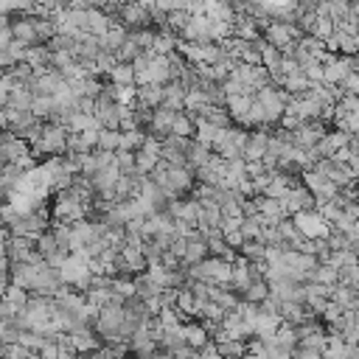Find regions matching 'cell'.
I'll return each mask as SVG.
<instances>
[{
    "instance_id": "1",
    "label": "cell",
    "mask_w": 359,
    "mask_h": 359,
    "mask_svg": "<svg viewBox=\"0 0 359 359\" xmlns=\"http://www.w3.org/2000/svg\"><path fill=\"white\" fill-rule=\"evenodd\" d=\"M188 273V281H205V284H213V287H231L233 281V264L224 261V258H205L202 264H194L186 269Z\"/></svg>"
},
{
    "instance_id": "2",
    "label": "cell",
    "mask_w": 359,
    "mask_h": 359,
    "mask_svg": "<svg viewBox=\"0 0 359 359\" xmlns=\"http://www.w3.org/2000/svg\"><path fill=\"white\" fill-rule=\"evenodd\" d=\"M68 135H70V132H68V126L48 121V124H45V132H42L39 144H37V146H31L34 157H37V160H39V157H45V155L65 157V155H68Z\"/></svg>"
},
{
    "instance_id": "3",
    "label": "cell",
    "mask_w": 359,
    "mask_h": 359,
    "mask_svg": "<svg viewBox=\"0 0 359 359\" xmlns=\"http://www.w3.org/2000/svg\"><path fill=\"white\" fill-rule=\"evenodd\" d=\"M295 224H298V231L306 236V239H329L331 236V224L323 219V213L318 208H311V211H300L292 216Z\"/></svg>"
},
{
    "instance_id": "4",
    "label": "cell",
    "mask_w": 359,
    "mask_h": 359,
    "mask_svg": "<svg viewBox=\"0 0 359 359\" xmlns=\"http://www.w3.org/2000/svg\"><path fill=\"white\" fill-rule=\"evenodd\" d=\"M118 23L126 26L129 31H141V28H155V17L149 9H144L138 0H126L118 12Z\"/></svg>"
},
{
    "instance_id": "5",
    "label": "cell",
    "mask_w": 359,
    "mask_h": 359,
    "mask_svg": "<svg viewBox=\"0 0 359 359\" xmlns=\"http://www.w3.org/2000/svg\"><path fill=\"white\" fill-rule=\"evenodd\" d=\"M303 37V31L295 26V23H284V20H273L269 23V28L264 31V39L269 45H275L278 51H287L292 42H298Z\"/></svg>"
},
{
    "instance_id": "6",
    "label": "cell",
    "mask_w": 359,
    "mask_h": 359,
    "mask_svg": "<svg viewBox=\"0 0 359 359\" xmlns=\"http://www.w3.org/2000/svg\"><path fill=\"white\" fill-rule=\"evenodd\" d=\"M326 132H329V124L326 121H306L300 124L295 132H292V144L298 149H314L323 138H326Z\"/></svg>"
},
{
    "instance_id": "7",
    "label": "cell",
    "mask_w": 359,
    "mask_h": 359,
    "mask_svg": "<svg viewBox=\"0 0 359 359\" xmlns=\"http://www.w3.org/2000/svg\"><path fill=\"white\" fill-rule=\"evenodd\" d=\"M180 39H183V42H216V39H213V20H211L208 14L191 17L188 28L180 34Z\"/></svg>"
},
{
    "instance_id": "8",
    "label": "cell",
    "mask_w": 359,
    "mask_h": 359,
    "mask_svg": "<svg viewBox=\"0 0 359 359\" xmlns=\"http://www.w3.org/2000/svg\"><path fill=\"white\" fill-rule=\"evenodd\" d=\"M281 205L287 208L289 216H295V213H300V211H311V208H314V194H311L306 186H292L289 194L281 200Z\"/></svg>"
},
{
    "instance_id": "9",
    "label": "cell",
    "mask_w": 359,
    "mask_h": 359,
    "mask_svg": "<svg viewBox=\"0 0 359 359\" xmlns=\"http://www.w3.org/2000/svg\"><path fill=\"white\" fill-rule=\"evenodd\" d=\"M269 141H273V135L266 129H250V144L244 146V160L247 163H258L266 157V149H269Z\"/></svg>"
},
{
    "instance_id": "10",
    "label": "cell",
    "mask_w": 359,
    "mask_h": 359,
    "mask_svg": "<svg viewBox=\"0 0 359 359\" xmlns=\"http://www.w3.org/2000/svg\"><path fill=\"white\" fill-rule=\"evenodd\" d=\"M70 337H73V345H76L79 353H93V351H101V348H104V345H101V337L96 334V329H90V326H81V329L70 331Z\"/></svg>"
},
{
    "instance_id": "11",
    "label": "cell",
    "mask_w": 359,
    "mask_h": 359,
    "mask_svg": "<svg viewBox=\"0 0 359 359\" xmlns=\"http://www.w3.org/2000/svg\"><path fill=\"white\" fill-rule=\"evenodd\" d=\"M174 118H177L174 110L157 107V110H155V118H152V126H149V135H155V138L166 141L168 135H171V129H174Z\"/></svg>"
},
{
    "instance_id": "12",
    "label": "cell",
    "mask_w": 359,
    "mask_h": 359,
    "mask_svg": "<svg viewBox=\"0 0 359 359\" xmlns=\"http://www.w3.org/2000/svg\"><path fill=\"white\" fill-rule=\"evenodd\" d=\"M186 96H188L186 84L180 81V79H174V81H168V84H166V99H163V107H168V110H174V113H186Z\"/></svg>"
},
{
    "instance_id": "13",
    "label": "cell",
    "mask_w": 359,
    "mask_h": 359,
    "mask_svg": "<svg viewBox=\"0 0 359 359\" xmlns=\"http://www.w3.org/2000/svg\"><path fill=\"white\" fill-rule=\"evenodd\" d=\"M281 326H284L281 314L261 311V314H258V323H255V337H258V340H275V334H278Z\"/></svg>"
},
{
    "instance_id": "14",
    "label": "cell",
    "mask_w": 359,
    "mask_h": 359,
    "mask_svg": "<svg viewBox=\"0 0 359 359\" xmlns=\"http://www.w3.org/2000/svg\"><path fill=\"white\" fill-rule=\"evenodd\" d=\"M253 101H255V96H231L228 99V113H231L236 126H247V115L253 110Z\"/></svg>"
},
{
    "instance_id": "15",
    "label": "cell",
    "mask_w": 359,
    "mask_h": 359,
    "mask_svg": "<svg viewBox=\"0 0 359 359\" xmlns=\"http://www.w3.org/2000/svg\"><path fill=\"white\" fill-rule=\"evenodd\" d=\"M183 334H186V342H188L191 348H197V351H202V348L211 342V331H208L200 320L186 323V326H183Z\"/></svg>"
},
{
    "instance_id": "16",
    "label": "cell",
    "mask_w": 359,
    "mask_h": 359,
    "mask_svg": "<svg viewBox=\"0 0 359 359\" xmlns=\"http://www.w3.org/2000/svg\"><path fill=\"white\" fill-rule=\"evenodd\" d=\"M12 28H14V39H20L26 45H39V37H37L31 17H12Z\"/></svg>"
},
{
    "instance_id": "17",
    "label": "cell",
    "mask_w": 359,
    "mask_h": 359,
    "mask_svg": "<svg viewBox=\"0 0 359 359\" xmlns=\"http://www.w3.org/2000/svg\"><path fill=\"white\" fill-rule=\"evenodd\" d=\"M205 258H211V250H208V242L202 239V233L197 239H188V253L183 258V266H194V264H202Z\"/></svg>"
},
{
    "instance_id": "18",
    "label": "cell",
    "mask_w": 359,
    "mask_h": 359,
    "mask_svg": "<svg viewBox=\"0 0 359 359\" xmlns=\"http://www.w3.org/2000/svg\"><path fill=\"white\" fill-rule=\"evenodd\" d=\"M163 99H166V87L163 84H146V87H138V101L149 110H157L163 107Z\"/></svg>"
},
{
    "instance_id": "19",
    "label": "cell",
    "mask_w": 359,
    "mask_h": 359,
    "mask_svg": "<svg viewBox=\"0 0 359 359\" xmlns=\"http://www.w3.org/2000/svg\"><path fill=\"white\" fill-rule=\"evenodd\" d=\"M129 39V28L126 26H121V23H113V28L101 37V48L104 51H113V54H118V48Z\"/></svg>"
},
{
    "instance_id": "20",
    "label": "cell",
    "mask_w": 359,
    "mask_h": 359,
    "mask_svg": "<svg viewBox=\"0 0 359 359\" xmlns=\"http://www.w3.org/2000/svg\"><path fill=\"white\" fill-rule=\"evenodd\" d=\"M34 99H37V93H34V90L28 87V84H20L17 90H14V93L3 101V107H12V110H31V104H34Z\"/></svg>"
},
{
    "instance_id": "21",
    "label": "cell",
    "mask_w": 359,
    "mask_h": 359,
    "mask_svg": "<svg viewBox=\"0 0 359 359\" xmlns=\"http://www.w3.org/2000/svg\"><path fill=\"white\" fill-rule=\"evenodd\" d=\"M197 118H205V121H211L213 126H219V129H228V126H233V118H231V113H228V107H213V104H208ZM194 118V121H197Z\"/></svg>"
},
{
    "instance_id": "22",
    "label": "cell",
    "mask_w": 359,
    "mask_h": 359,
    "mask_svg": "<svg viewBox=\"0 0 359 359\" xmlns=\"http://www.w3.org/2000/svg\"><path fill=\"white\" fill-rule=\"evenodd\" d=\"M171 135H177V138H188V141H197V121H194L188 113H177Z\"/></svg>"
},
{
    "instance_id": "23",
    "label": "cell",
    "mask_w": 359,
    "mask_h": 359,
    "mask_svg": "<svg viewBox=\"0 0 359 359\" xmlns=\"http://www.w3.org/2000/svg\"><path fill=\"white\" fill-rule=\"evenodd\" d=\"M269 295H273V287H269V281L266 278H255L247 289H244V295H242V300H250V303H264Z\"/></svg>"
},
{
    "instance_id": "24",
    "label": "cell",
    "mask_w": 359,
    "mask_h": 359,
    "mask_svg": "<svg viewBox=\"0 0 359 359\" xmlns=\"http://www.w3.org/2000/svg\"><path fill=\"white\" fill-rule=\"evenodd\" d=\"M211 157H213V149H211V146H205V144H200V141L191 144V149H188V166H191L194 171L202 168V166H208Z\"/></svg>"
},
{
    "instance_id": "25",
    "label": "cell",
    "mask_w": 359,
    "mask_h": 359,
    "mask_svg": "<svg viewBox=\"0 0 359 359\" xmlns=\"http://www.w3.org/2000/svg\"><path fill=\"white\" fill-rule=\"evenodd\" d=\"M275 342H278V348H281V351H298V345H300L298 326L284 323V326L278 329V334H275Z\"/></svg>"
},
{
    "instance_id": "26",
    "label": "cell",
    "mask_w": 359,
    "mask_h": 359,
    "mask_svg": "<svg viewBox=\"0 0 359 359\" xmlns=\"http://www.w3.org/2000/svg\"><path fill=\"white\" fill-rule=\"evenodd\" d=\"M146 138H149V132H144V129L124 132V141H121V149H118V152H135V155H138V152L144 149Z\"/></svg>"
},
{
    "instance_id": "27",
    "label": "cell",
    "mask_w": 359,
    "mask_h": 359,
    "mask_svg": "<svg viewBox=\"0 0 359 359\" xmlns=\"http://www.w3.org/2000/svg\"><path fill=\"white\" fill-rule=\"evenodd\" d=\"M216 345H219V353L224 359H242L244 353H250V342H244V340H224Z\"/></svg>"
},
{
    "instance_id": "28",
    "label": "cell",
    "mask_w": 359,
    "mask_h": 359,
    "mask_svg": "<svg viewBox=\"0 0 359 359\" xmlns=\"http://www.w3.org/2000/svg\"><path fill=\"white\" fill-rule=\"evenodd\" d=\"M144 54H146V51H144L141 45L129 37V39L121 45V48H118V62H121V65H135V62H138Z\"/></svg>"
},
{
    "instance_id": "29",
    "label": "cell",
    "mask_w": 359,
    "mask_h": 359,
    "mask_svg": "<svg viewBox=\"0 0 359 359\" xmlns=\"http://www.w3.org/2000/svg\"><path fill=\"white\" fill-rule=\"evenodd\" d=\"M121 141H124V132H121V129H101V135H99V149H101V152H118V149H121Z\"/></svg>"
},
{
    "instance_id": "30",
    "label": "cell",
    "mask_w": 359,
    "mask_h": 359,
    "mask_svg": "<svg viewBox=\"0 0 359 359\" xmlns=\"http://www.w3.org/2000/svg\"><path fill=\"white\" fill-rule=\"evenodd\" d=\"M216 138H219V126H213V124H211V121H205V118H197V141L213 149Z\"/></svg>"
},
{
    "instance_id": "31",
    "label": "cell",
    "mask_w": 359,
    "mask_h": 359,
    "mask_svg": "<svg viewBox=\"0 0 359 359\" xmlns=\"http://www.w3.org/2000/svg\"><path fill=\"white\" fill-rule=\"evenodd\" d=\"M107 79H110L115 87H132V84H135V65H118ZM135 87H138V84H135Z\"/></svg>"
},
{
    "instance_id": "32",
    "label": "cell",
    "mask_w": 359,
    "mask_h": 359,
    "mask_svg": "<svg viewBox=\"0 0 359 359\" xmlns=\"http://www.w3.org/2000/svg\"><path fill=\"white\" fill-rule=\"evenodd\" d=\"M202 90H205V96H208V101H211L213 107H228V93H224V84H219V81H205Z\"/></svg>"
},
{
    "instance_id": "33",
    "label": "cell",
    "mask_w": 359,
    "mask_h": 359,
    "mask_svg": "<svg viewBox=\"0 0 359 359\" xmlns=\"http://www.w3.org/2000/svg\"><path fill=\"white\" fill-rule=\"evenodd\" d=\"M37 250H39V255L48 261L54 253H59L62 247H59V242H57V236H54V231H45L39 239H37Z\"/></svg>"
},
{
    "instance_id": "34",
    "label": "cell",
    "mask_w": 359,
    "mask_h": 359,
    "mask_svg": "<svg viewBox=\"0 0 359 359\" xmlns=\"http://www.w3.org/2000/svg\"><path fill=\"white\" fill-rule=\"evenodd\" d=\"M311 281H314V284H326V287H337V284H340V269L331 266V264H320Z\"/></svg>"
},
{
    "instance_id": "35",
    "label": "cell",
    "mask_w": 359,
    "mask_h": 359,
    "mask_svg": "<svg viewBox=\"0 0 359 359\" xmlns=\"http://www.w3.org/2000/svg\"><path fill=\"white\" fill-rule=\"evenodd\" d=\"M3 298L9 300V303H14L20 311L28 306V300H31V295H28V289H23V287H17V284H9V287H3Z\"/></svg>"
},
{
    "instance_id": "36",
    "label": "cell",
    "mask_w": 359,
    "mask_h": 359,
    "mask_svg": "<svg viewBox=\"0 0 359 359\" xmlns=\"http://www.w3.org/2000/svg\"><path fill=\"white\" fill-rule=\"evenodd\" d=\"M239 255H244L247 261H264L266 258V244L253 239V242H244V247L239 250Z\"/></svg>"
},
{
    "instance_id": "37",
    "label": "cell",
    "mask_w": 359,
    "mask_h": 359,
    "mask_svg": "<svg viewBox=\"0 0 359 359\" xmlns=\"http://www.w3.org/2000/svg\"><path fill=\"white\" fill-rule=\"evenodd\" d=\"M188 23H191V14H188V12H171V14H168V31L177 34V37L188 28Z\"/></svg>"
},
{
    "instance_id": "38",
    "label": "cell",
    "mask_w": 359,
    "mask_h": 359,
    "mask_svg": "<svg viewBox=\"0 0 359 359\" xmlns=\"http://www.w3.org/2000/svg\"><path fill=\"white\" fill-rule=\"evenodd\" d=\"M96 65H99V73H101V79H107L121 62H118V54H113V51H101V57L96 59Z\"/></svg>"
},
{
    "instance_id": "39",
    "label": "cell",
    "mask_w": 359,
    "mask_h": 359,
    "mask_svg": "<svg viewBox=\"0 0 359 359\" xmlns=\"http://www.w3.org/2000/svg\"><path fill=\"white\" fill-rule=\"evenodd\" d=\"M334 31H337V26H334V20L331 17H320L318 14V26H314V34L311 37H318V39H329V37H334Z\"/></svg>"
},
{
    "instance_id": "40",
    "label": "cell",
    "mask_w": 359,
    "mask_h": 359,
    "mask_svg": "<svg viewBox=\"0 0 359 359\" xmlns=\"http://www.w3.org/2000/svg\"><path fill=\"white\" fill-rule=\"evenodd\" d=\"M118 168H121V174H138V155L118 152Z\"/></svg>"
},
{
    "instance_id": "41",
    "label": "cell",
    "mask_w": 359,
    "mask_h": 359,
    "mask_svg": "<svg viewBox=\"0 0 359 359\" xmlns=\"http://www.w3.org/2000/svg\"><path fill=\"white\" fill-rule=\"evenodd\" d=\"M353 292H356V289H351V287H342V284H337V289H334L331 300H334L337 306H342V309L348 311V306H351V300H353Z\"/></svg>"
},
{
    "instance_id": "42",
    "label": "cell",
    "mask_w": 359,
    "mask_h": 359,
    "mask_svg": "<svg viewBox=\"0 0 359 359\" xmlns=\"http://www.w3.org/2000/svg\"><path fill=\"white\" fill-rule=\"evenodd\" d=\"M6 73H12V76L17 79V84H28V81L34 79V68H31L28 62H20V65H14V68L6 70Z\"/></svg>"
},
{
    "instance_id": "43",
    "label": "cell",
    "mask_w": 359,
    "mask_h": 359,
    "mask_svg": "<svg viewBox=\"0 0 359 359\" xmlns=\"http://www.w3.org/2000/svg\"><path fill=\"white\" fill-rule=\"evenodd\" d=\"M342 314H345V309L342 306H337L334 300L329 303V309H326V314H323V320L329 323V326H334V323H340L342 320Z\"/></svg>"
},
{
    "instance_id": "44",
    "label": "cell",
    "mask_w": 359,
    "mask_h": 359,
    "mask_svg": "<svg viewBox=\"0 0 359 359\" xmlns=\"http://www.w3.org/2000/svg\"><path fill=\"white\" fill-rule=\"evenodd\" d=\"M340 87L345 90V96H359V73H348Z\"/></svg>"
},
{
    "instance_id": "45",
    "label": "cell",
    "mask_w": 359,
    "mask_h": 359,
    "mask_svg": "<svg viewBox=\"0 0 359 359\" xmlns=\"http://www.w3.org/2000/svg\"><path fill=\"white\" fill-rule=\"evenodd\" d=\"M200 359H224V356L219 353V345L211 340V342H208V345L200 351Z\"/></svg>"
},
{
    "instance_id": "46",
    "label": "cell",
    "mask_w": 359,
    "mask_h": 359,
    "mask_svg": "<svg viewBox=\"0 0 359 359\" xmlns=\"http://www.w3.org/2000/svg\"><path fill=\"white\" fill-rule=\"evenodd\" d=\"M269 168L264 166V160H258V163H247V174L253 177V180H258V177H264Z\"/></svg>"
},
{
    "instance_id": "47",
    "label": "cell",
    "mask_w": 359,
    "mask_h": 359,
    "mask_svg": "<svg viewBox=\"0 0 359 359\" xmlns=\"http://www.w3.org/2000/svg\"><path fill=\"white\" fill-rule=\"evenodd\" d=\"M348 311H353V314H359V289L353 292V300H351V306H348Z\"/></svg>"
},
{
    "instance_id": "48",
    "label": "cell",
    "mask_w": 359,
    "mask_h": 359,
    "mask_svg": "<svg viewBox=\"0 0 359 359\" xmlns=\"http://www.w3.org/2000/svg\"><path fill=\"white\" fill-rule=\"evenodd\" d=\"M345 359H359V345H348V356Z\"/></svg>"
},
{
    "instance_id": "49",
    "label": "cell",
    "mask_w": 359,
    "mask_h": 359,
    "mask_svg": "<svg viewBox=\"0 0 359 359\" xmlns=\"http://www.w3.org/2000/svg\"><path fill=\"white\" fill-rule=\"evenodd\" d=\"M138 3H141L144 9H149V12H152V9L157 6V0H138Z\"/></svg>"
},
{
    "instance_id": "50",
    "label": "cell",
    "mask_w": 359,
    "mask_h": 359,
    "mask_svg": "<svg viewBox=\"0 0 359 359\" xmlns=\"http://www.w3.org/2000/svg\"><path fill=\"white\" fill-rule=\"evenodd\" d=\"M104 359H121V356H113V353H110V348H107V353H104Z\"/></svg>"
},
{
    "instance_id": "51",
    "label": "cell",
    "mask_w": 359,
    "mask_h": 359,
    "mask_svg": "<svg viewBox=\"0 0 359 359\" xmlns=\"http://www.w3.org/2000/svg\"><path fill=\"white\" fill-rule=\"evenodd\" d=\"M353 250H356V255H359V242H356V244H353Z\"/></svg>"
}]
</instances>
